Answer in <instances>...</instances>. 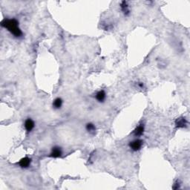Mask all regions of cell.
Listing matches in <instances>:
<instances>
[{"mask_svg": "<svg viewBox=\"0 0 190 190\" xmlns=\"http://www.w3.org/2000/svg\"><path fill=\"white\" fill-rule=\"evenodd\" d=\"M1 25L16 38H20L23 36V32L19 26V22L15 19H5L1 23Z\"/></svg>", "mask_w": 190, "mask_h": 190, "instance_id": "cell-1", "label": "cell"}, {"mask_svg": "<svg viewBox=\"0 0 190 190\" xmlns=\"http://www.w3.org/2000/svg\"><path fill=\"white\" fill-rule=\"evenodd\" d=\"M142 146H143V140H140V139H135V140H132V142L129 143V147L132 151H134L140 150Z\"/></svg>", "mask_w": 190, "mask_h": 190, "instance_id": "cell-2", "label": "cell"}, {"mask_svg": "<svg viewBox=\"0 0 190 190\" xmlns=\"http://www.w3.org/2000/svg\"><path fill=\"white\" fill-rule=\"evenodd\" d=\"M31 158H27V157H25V158H22L20 160V162L18 163L19 166L22 168H24V169H26V168H28L31 165Z\"/></svg>", "mask_w": 190, "mask_h": 190, "instance_id": "cell-3", "label": "cell"}, {"mask_svg": "<svg viewBox=\"0 0 190 190\" xmlns=\"http://www.w3.org/2000/svg\"><path fill=\"white\" fill-rule=\"evenodd\" d=\"M62 154H63V151H62L61 148L58 146H55L52 148L51 152L50 154V157L54 158H60V157L62 156Z\"/></svg>", "mask_w": 190, "mask_h": 190, "instance_id": "cell-4", "label": "cell"}, {"mask_svg": "<svg viewBox=\"0 0 190 190\" xmlns=\"http://www.w3.org/2000/svg\"><path fill=\"white\" fill-rule=\"evenodd\" d=\"M187 120L185 118H179L176 120L175 125L177 128H186L187 126Z\"/></svg>", "mask_w": 190, "mask_h": 190, "instance_id": "cell-5", "label": "cell"}, {"mask_svg": "<svg viewBox=\"0 0 190 190\" xmlns=\"http://www.w3.org/2000/svg\"><path fill=\"white\" fill-rule=\"evenodd\" d=\"M34 126H35V123H34V120H32L30 118L26 120L25 122V128L27 132H31L34 129Z\"/></svg>", "mask_w": 190, "mask_h": 190, "instance_id": "cell-6", "label": "cell"}, {"mask_svg": "<svg viewBox=\"0 0 190 190\" xmlns=\"http://www.w3.org/2000/svg\"><path fill=\"white\" fill-rule=\"evenodd\" d=\"M120 8L121 11L125 16H129L130 13V10H129V5L126 1H122L120 3Z\"/></svg>", "mask_w": 190, "mask_h": 190, "instance_id": "cell-7", "label": "cell"}, {"mask_svg": "<svg viewBox=\"0 0 190 190\" xmlns=\"http://www.w3.org/2000/svg\"><path fill=\"white\" fill-rule=\"evenodd\" d=\"M144 130H145V127H144V124H140L133 132V134L135 137H140L143 135L144 133Z\"/></svg>", "mask_w": 190, "mask_h": 190, "instance_id": "cell-8", "label": "cell"}, {"mask_svg": "<svg viewBox=\"0 0 190 190\" xmlns=\"http://www.w3.org/2000/svg\"><path fill=\"white\" fill-rule=\"evenodd\" d=\"M106 92L103 90L99 91L96 94V99H97V101L100 102V103L104 101V100H106Z\"/></svg>", "mask_w": 190, "mask_h": 190, "instance_id": "cell-9", "label": "cell"}, {"mask_svg": "<svg viewBox=\"0 0 190 190\" xmlns=\"http://www.w3.org/2000/svg\"><path fill=\"white\" fill-rule=\"evenodd\" d=\"M63 106V100L61 98H56L53 102V107L56 109H60Z\"/></svg>", "mask_w": 190, "mask_h": 190, "instance_id": "cell-10", "label": "cell"}, {"mask_svg": "<svg viewBox=\"0 0 190 190\" xmlns=\"http://www.w3.org/2000/svg\"><path fill=\"white\" fill-rule=\"evenodd\" d=\"M85 129H86V130H87L88 132H91V133H94V132H95V131H96V127H95V126L93 123H91V122H89V123H88V124L86 125Z\"/></svg>", "mask_w": 190, "mask_h": 190, "instance_id": "cell-11", "label": "cell"}, {"mask_svg": "<svg viewBox=\"0 0 190 190\" xmlns=\"http://www.w3.org/2000/svg\"><path fill=\"white\" fill-rule=\"evenodd\" d=\"M179 187H180V185H179L178 181H177V182H176L175 184V186H173V189H178Z\"/></svg>", "mask_w": 190, "mask_h": 190, "instance_id": "cell-12", "label": "cell"}, {"mask_svg": "<svg viewBox=\"0 0 190 190\" xmlns=\"http://www.w3.org/2000/svg\"><path fill=\"white\" fill-rule=\"evenodd\" d=\"M138 85H139V86H140V88H143V87H144V84L142 83V82H140V83H139Z\"/></svg>", "mask_w": 190, "mask_h": 190, "instance_id": "cell-13", "label": "cell"}]
</instances>
